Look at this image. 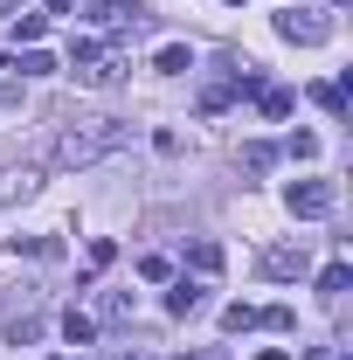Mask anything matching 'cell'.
I'll return each mask as SVG.
<instances>
[{
  "label": "cell",
  "instance_id": "obj_6",
  "mask_svg": "<svg viewBox=\"0 0 353 360\" xmlns=\"http://www.w3.org/2000/svg\"><path fill=\"white\" fill-rule=\"evenodd\" d=\"M201 305H208V284H201V277H174V291H167V312L187 319V312H201Z\"/></svg>",
  "mask_w": 353,
  "mask_h": 360
},
{
  "label": "cell",
  "instance_id": "obj_16",
  "mask_svg": "<svg viewBox=\"0 0 353 360\" xmlns=\"http://www.w3.org/2000/svg\"><path fill=\"white\" fill-rule=\"evenodd\" d=\"M14 35H21V42L35 49V42L49 35V14H21V21H14Z\"/></svg>",
  "mask_w": 353,
  "mask_h": 360
},
{
  "label": "cell",
  "instance_id": "obj_9",
  "mask_svg": "<svg viewBox=\"0 0 353 360\" xmlns=\"http://www.w3.org/2000/svg\"><path fill=\"white\" fill-rule=\"evenodd\" d=\"M153 70H160V77H187V70H194V49L167 42V49H160V56H153Z\"/></svg>",
  "mask_w": 353,
  "mask_h": 360
},
{
  "label": "cell",
  "instance_id": "obj_4",
  "mask_svg": "<svg viewBox=\"0 0 353 360\" xmlns=\"http://www.w3.org/2000/svg\"><path fill=\"white\" fill-rule=\"evenodd\" d=\"M312 257H305V243H277V250H264V277L270 284H291V277H305Z\"/></svg>",
  "mask_w": 353,
  "mask_h": 360
},
{
  "label": "cell",
  "instance_id": "obj_18",
  "mask_svg": "<svg viewBox=\"0 0 353 360\" xmlns=\"http://www.w3.org/2000/svg\"><path fill=\"white\" fill-rule=\"evenodd\" d=\"M222 326H229V333H250V326H257V305H229Z\"/></svg>",
  "mask_w": 353,
  "mask_h": 360
},
{
  "label": "cell",
  "instance_id": "obj_23",
  "mask_svg": "<svg viewBox=\"0 0 353 360\" xmlns=\"http://www.w3.org/2000/svg\"><path fill=\"white\" fill-rule=\"evenodd\" d=\"M326 7H353V0H326Z\"/></svg>",
  "mask_w": 353,
  "mask_h": 360
},
{
  "label": "cell",
  "instance_id": "obj_5",
  "mask_svg": "<svg viewBox=\"0 0 353 360\" xmlns=\"http://www.w3.org/2000/svg\"><path fill=\"white\" fill-rule=\"evenodd\" d=\"M35 187H42V167H28V160H21V167H0V215H7V208H21Z\"/></svg>",
  "mask_w": 353,
  "mask_h": 360
},
{
  "label": "cell",
  "instance_id": "obj_3",
  "mask_svg": "<svg viewBox=\"0 0 353 360\" xmlns=\"http://www.w3.org/2000/svg\"><path fill=\"white\" fill-rule=\"evenodd\" d=\"M277 35H284V42H298V49H319L326 35H333V21H326V14H305V7H298V14H277Z\"/></svg>",
  "mask_w": 353,
  "mask_h": 360
},
{
  "label": "cell",
  "instance_id": "obj_1",
  "mask_svg": "<svg viewBox=\"0 0 353 360\" xmlns=\"http://www.w3.org/2000/svg\"><path fill=\"white\" fill-rule=\"evenodd\" d=\"M125 139H132V125H118V118H97V125H70V132L49 146V160H56V167H90V160L118 153Z\"/></svg>",
  "mask_w": 353,
  "mask_h": 360
},
{
  "label": "cell",
  "instance_id": "obj_20",
  "mask_svg": "<svg viewBox=\"0 0 353 360\" xmlns=\"http://www.w3.org/2000/svg\"><path fill=\"white\" fill-rule=\"evenodd\" d=\"M305 360H340V354H333V347H305Z\"/></svg>",
  "mask_w": 353,
  "mask_h": 360
},
{
  "label": "cell",
  "instance_id": "obj_10",
  "mask_svg": "<svg viewBox=\"0 0 353 360\" xmlns=\"http://www.w3.org/2000/svg\"><path fill=\"white\" fill-rule=\"evenodd\" d=\"M63 340H70V347H90V340H97V319L70 305V312H63Z\"/></svg>",
  "mask_w": 353,
  "mask_h": 360
},
{
  "label": "cell",
  "instance_id": "obj_22",
  "mask_svg": "<svg viewBox=\"0 0 353 360\" xmlns=\"http://www.w3.org/2000/svg\"><path fill=\"white\" fill-rule=\"evenodd\" d=\"M257 360H291V354H257Z\"/></svg>",
  "mask_w": 353,
  "mask_h": 360
},
{
  "label": "cell",
  "instance_id": "obj_7",
  "mask_svg": "<svg viewBox=\"0 0 353 360\" xmlns=\"http://www.w3.org/2000/svg\"><path fill=\"white\" fill-rule=\"evenodd\" d=\"M257 111H264V118H291V111H298V97H291L284 84H264V90H257Z\"/></svg>",
  "mask_w": 353,
  "mask_h": 360
},
{
  "label": "cell",
  "instance_id": "obj_11",
  "mask_svg": "<svg viewBox=\"0 0 353 360\" xmlns=\"http://www.w3.org/2000/svg\"><path fill=\"white\" fill-rule=\"evenodd\" d=\"M270 167H277V146L270 139H250L243 146V174H270Z\"/></svg>",
  "mask_w": 353,
  "mask_h": 360
},
{
  "label": "cell",
  "instance_id": "obj_2",
  "mask_svg": "<svg viewBox=\"0 0 353 360\" xmlns=\"http://www.w3.org/2000/svg\"><path fill=\"white\" fill-rule=\"evenodd\" d=\"M284 208H291L298 222H319V215L340 208V187H333V180H291V187H284Z\"/></svg>",
  "mask_w": 353,
  "mask_h": 360
},
{
  "label": "cell",
  "instance_id": "obj_21",
  "mask_svg": "<svg viewBox=\"0 0 353 360\" xmlns=\"http://www.w3.org/2000/svg\"><path fill=\"white\" fill-rule=\"evenodd\" d=\"M49 14H70V0H49Z\"/></svg>",
  "mask_w": 353,
  "mask_h": 360
},
{
  "label": "cell",
  "instance_id": "obj_13",
  "mask_svg": "<svg viewBox=\"0 0 353 360\" xmlns=\"http://www.w3.org/2000/svg\"><path fill=\"white\" fill-rule=\"evenodd\" d=\"M21 77H56V56H49L42 42H35V49H21Z\"/></svg>",
  "mask_w": 353,
  "mask_h": 360
},
{
  "label": "cell",
  "instance_id": "obj_8",
  "mask_svg": "<svg viewBox=\"0 0 353 360\" xmlns=\"http://www.w3.org/2000/svg\"><path fill=\"white\" fill-rule=\"evenodd\" d=\"M187 264L201 270V277H215V270H222V243H215V236H194V243H187Z\"/></svg>",
  "mask_w": 353,
  "mask_h": 360
},
{
  "label": "cell",
  "instance_id": "obj_15",
  "mask_svg": "<svg viewBox=\"0 0 353 360\" xmlns=\"http://www.w3.org/2000/svg\"><path fill=\"white\" fill-rule=\"evenodd\" d=\"M28 340H42V319H7V347H28Z\"/></svg>",
  "mask_w": 353,
  "mask_h": 360
},
{
  "label": "cell",
  "instance_id": "obj_12",
  "mask_svg": "<svg viewBox=\"0 0 353 360\" xmlns=\"http://www.w3.org/2000/svg\"><path fill=\"white\" fill-rule=\"evenodd\" d=\"M347 284H353V264H326L319 270V298H340Z\"/></svg>",
  "mask_w": 353,
  "mask_h": 360
},
{
  "label": "cell",
  "instance_id": "obj_19",
  "mask_svg": "<svg viewBox=\"0 0 353 360\" xmlns=\"http://www.w3.org/2000/svg\"><path fill=\"white\" fill-rule=\"evenodd\" d=\"M111 257H118V243H111V236H97V243H90V270H104Z\"/></svg>",
  "mask_w": 353,
  "mask_h": 360
},
{
  "label": "cell",
  "instance_id": "obj_17",
  "mask_svg": "<svg viewBox=\"0 0 353 360\" xmlns=\"http://www.w3.org/2000/svg\"><path fill=\"white\" fill-rule=\"evenodd\" d=\"M284 153H291V160H319V132H291Z\"/></svg>",
  "mask_w": 353,
  "mask_h": 360
},
{
  "label": "cell",
  "instance_id": "obj_14",
  "mask_svg": "<svg viewBox=\"0 0 353 360\" xmlns=\"http://www.w3.org/2000/svg\"><path fill=\"white\" fill-rule=\"evenodd\" d=\"M312 104H319V111H333V118H340V111H347V90H340V84H312Z\"/></svg>",
  "mask_w": 353,
  "mask_h": 360
}]
</instances>
